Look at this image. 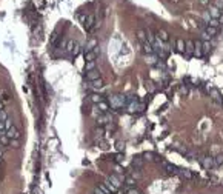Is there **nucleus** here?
<instances>
[{"label":"nucleus","instance_id":"1","mask_svg":"<svg viewBox=\"0 0 223 194\" xmlns=\"http://www.w3.org/2000/svg\"><path fill=\"white\" fill-rule=\"evenodd\" d=\"M111 106L112 108H120V106H123V105H126V97L125 95H114V97H111Z\"/></svg>","mask_w":223,"mask_h":194},{"label":"nucleus","instance_id":"2","mask_svg":"<svg viewBox=\"0 0 223 194\" xmlns=\"http://www.w3.org/2000/svg\"><path fill=\"white\" fill-rule=\"evenodd\" d=\"M5 136H6L8 139H17V140H19V139L22 137L20 131H19V130H17V128H15L14 125H12V126H11L9 130H6V131H5Z\"/></svg>","mask_w":223,"mask_h":194},{"label":"nucleus","instance_id":"3","mask_svg":"<svg viewBox=\"0 0 223 194\" xmlns=\"http://www.w3.org/2000/svg\"><path fill=\"white\" fill-rule=\"evenodd\" d=\"M200 163L203 165V168L209 169V168L214 166V157H211V156H203V157L200 159Z\"/></svg>","mask_w":223,"mask_h":194},{"label":"nucleus","instance_id":"4","mask_svg":"<svg viewBox=\"0 0 223 194\" xmlns=\"http://www.w3.org/2000/svg\"><path fill=\"white\" fill-rule=\"evenodd\" d=\"M94 23H95V17L94 16H86V19H85V28H86V31H92L94 29Z\"/></svg>","mask_w":223,"mask_h":194},{"label":"nucleus","instance_id":"5","mask_svg":"<svg viewBox=\"0 0 223 194\" xmlns=\"http://www.w3.org/2000/svg\"><path fill=\"white\" fill-rule=\"evenodd\" d=\"M194 50H195L194 42H192V40H188V42L185 43V53H186L188 56H192V54H194Z\"/></svg>","mask_w":223,"mask_h":194},{"label":"nucleus","instance_id":"6","mask_svg":"<svg viewBox=\"0 0 223 194\" xmlns=\"http://www.w3.org/2000/svg\"><path fill=\"white\" fill-rule=\"evenodd\" d=\"M108 122H111V117H109V116H106V114H100V116L97 117V123L100 125V126L106 125Z\"/></svg>","mask_w":223,"mask_h":194},{"label":"nucleus","instance_id":"7","mask_svg":"<svg viewBox=\"0 0 223 194\" xmlns=\"http://www.w3.org/2000/svg\"><path fill=\"white\" fill-rule=\"evenodd\" d=\"M162 165H163V168L166 169V173H169V174H177V173H179V171H177V168H176L174 165L168 163V162H163Z\"/></svg>","mask_w":223,"mask_h":194},{"label":"nucleus","instance_id":"8","mask_svg":"<svg viewBox=\"0 0 223 194\" xmlns=\"http://www.w3.org/2000/svg\"><path fill=\"white\" fill-rule=\"evenodd\" d=\"M220 14H221V11H220L218 8H215L214 5L209 6V16H211V19H218Z\"/></svg>","mask_w":223,"mask_h":194},{"label":"nucleus","instance_id":"9","mask_svg":"<svg viewBox=\"0 0 223 194\" xmlns=\"http://www.w3.org/2000/svg\"><path fill=\"white\" fill-rule=\"evenodd\" d=\"M163 43H166V42H169V34L165 31V29H160V31H157V34H156Z\"/></svg>","mask_w":223,"mask_h":194},{"label":"nucleus","instance_id":"10","mask_svg":"<svg viewBox=\"0 0 223 194\" xmlns=\"http://www.w3.org/2000/svg\"><path fill=\"white\" fill-rule=\"evenodd\" d=\"M86 77L92 82V80H95V79H100V72H98L97 69H92V71H88L86 72Z\"/></svg>","mask_w":223,"mask_h":194},{"label":"nucleus","instance_id":"11","mask_svg":"<svg viewBox=\"0 0 223 194\" xmlns=\"http://www.w3.org/2000/svg\"><path fill=\"white\" fill-rule=\"evenodd\" d=\"M211 95H212V100H214V102H217V103L221 105V99H223V97L220 95V92H218L217 89H211Z\"/></svg>","mask_w":223,"mask_h":194},{"label":"nucleus","instance_id":"12","mask_svg":"<svg viewBox=\"0 0 223 194\" xmlns=\"http://www.w3.org/2000/svg\"><path fill=\"white\" fill-rule=\"evenodd\" d=\"M179 174H180L183 179H188V180L194 179V174L189 171V169H180V171H179Z\"/></svg>","mask_w":223,"mask_h":194},{"label":"nucleus","instance_id":"13","mask_svg":"<svg viewBox=\"0 0 223 194\" xmlns=\"http://www.w3.org/2000/svg\"><path fill=\"white\" fill-rule=\"evenodd\" d=\"M143 45V51L146 53V54H153L154 53V48H153V45L149 43V42H145V43H142Z\"/></svg>","mask_w":223,"mask_h":194},{"label":"nucleus","instance_id":"14","mask_svg":"<svg viewBox=\"0 0 223 194\" xmlns=\"http://www.w3.org/2000/svg\"><path fill=\"white\" fill-rule=\"evenodd\" d=\"M76 45H77L76 40H68V42H66V53H71V54H72V51H74V48H76Z\"/></svg>","mask_w":223,"mask_h":194},{"label":"nucleus","instance_id":"15","mask_svg":"<svg viewBox=\"0 0 223 194\" xmlns=\"http://www.w3.org/2000/svg\"><path fill=\"white\" fill-rule=\"evenodd\" d=\"M137 39H139L142 43L148 42V40H146V31H145V29H139V31H137Z\"/></svg>","mask_w":223,"mask_h":194},{"label":"nucleus","instance_id":"16","mask_svg":"<svg viewBox=\"0 0 223 194\" xmlns=\"http://www.w3.org/2000/svg\"><path fill=\"white\" fill-rule=\"evenodd\" d=\"M95 56H97V54H95L94 51H86V53H85V60H86V62H94V60H95Z\"/></svg>","mask_w":223,"mask_h":194},{"label":"nucleus","instance_id":"17","mask_svg":"<svg viewBox=\"0 0 223 194\" xmlns=\"http://www.w3.org/2000/svg\"><path fill=\"white\" fill-rule=\"evenodd\" d=\"M125 194H142L136 186H125Z\"/></svg>","mask_w":223,"mask_h":194},{"label":"nucleus","instance_id":"18","mask_svg":"<svg viewBox=\"0 0 223 194\" xmlns=\"http://www.w3.org/2000/svg\"><path fill=\"white\" fill-rule=\"evenodd\" d=\"M205 33L209 36V37H212V36H215L217 34V28H212V26H206L205 28Z\"/></svg>","mask_w":223,"mask_h":194},{"label":"nucleus","instance_id":"19","mask_svg":"<svg viewBox=\"0 0 223 194\" xmlns=\"http://www.w3.org/2000/svg\"><path fill=\"white\" fill-rule=\"evenodd\" d=\"M97 106L100 108V111H102V113H106V111L109 109L108 103H106V102H103V100H102V102H98V103H97Z\"/></svg>","mask_w":223,"mask_h":194},{"label":"nucleus","instance_id":"20","mask_svg":"<svg viewBox=\"0 0 223 194\" xmlns=\"http://www.w3.org/2000/svg\"><path fill=\"white\" fill-rule=\"evenodd\" d=\"M209 50H211L209 43H208V42H203V43H202V54H203V56H205V54H208V53H209Z\"/></svg>","mask_w":223,"mask_h":194},{"label":"nucleus","instance_id":"21","mask_svg":"<svg viewBox=\"0 0 223 194\" xmlns=\"http://www.w3.org/2000/svg\"><path fill=\"white\" fill-rule=\"evenodd\" d=\"M177 51L185 53V42L182 39H177Z\"/></svg>","mask_w":223,"mask_h":194},{"label":"nucleus","instance_id":"22","mask_svg":"<svg viewBox=\"0 0 223 194\" xmlns=\"http://www.w3.org/2000/svg\"><path fill=\"white\" fill-rule=\"evenodd\" d=\"M208 26H212V28H218V26H220V22H218V19H211V20L208 22Z\"/></svg>","mask_w":223,"mask_h":194},{"label":"nucleus","instance_id":"23","mask_svg":"<svg viewBox=\"0 0 223 194\" xmlns=\"http://www.w3.org/2000/svg\"><path fill=\"white\" fill-rule=\"evenodd\" d=\"M91 83H92L94 88H102V86H103V80H102V79H95V80H92Z\"/></svg>","mask_w":223,"mask_h":194},{"label":"nucleus","instance_id":"24","mask_svg":"<svg viewBox=\"0 0 223 194\" xmlns=\"http://www.w3.org/2000/svg\"><path fill=\"white\" fill-rule=\"evenodd\" d=\"M85 69H86V72H88V71H92V69H95V60H94V62H86V65H85Z\"/></svg>","mask_w":223,"mask_h":194},{"label":"nucleus","instance_id":"25","mask_svg":"<svg viewBox=\"0 0 223 194\" xmlns=\"http://www.w3.org/2000/svg\"><path fill=\"white\" fill-rule=\"evenodd\" d=\"M214 165H223V156L221 154L214 157Z\"/></svg>","mask_w":223,"mask_h":194},{"label":"nucleus","instance_id":"26","mask_svg":"<svg viewBox=\"0 0 223 194\" xmlns=\"http://www.w3.org/2000/svg\"><path fill=\"white\" fill-rule=\"evenodd\" d=\"M91 100L94 103H98V102H102V95H98V94H92L91 95Z\"/></svg>","mask_w":223,"mask_h":194},{"label":"nucleus","instance_id":"27","mask_svg":"<svg viewBox=\"0 0 223 194\" xmlns=\"http://www.w3.org/2000/svg\"><path fill=\"white\" fill-rule=\"evenodd\" d=\"M8 119V114L5 109H0V122H5V120Z\"/></svg>","mask_w":223,"mask_h":194},{"label":"nucleus","instance_id":"28","mask_svg":"<svg viewBox=\"0 0 223 194\" xmlns=\"http://www.w3.org/2000/svg\"><path fill=\"white\" fill-rule=\"evenodd\" d=\"M125 182H126V186H136V180L132 177H126Z\"/></svg>","mask_w":223,"mask_h":194},{"label":"nucleus","instance_id":"29","mask_svg":"<svg viewBox=\"0 0 223 194\" xmlns=\"http://www.w3.org/2000/svg\"><path fill=\"white\" fill-rule=\"evenodd\" d=\"M98 188H100V189H102V191H103L105 194H111V191H109V188H108V186H106L105 183H100V185H98Z\"/></svg>","mask_w":223,"mask_h":194},{"label":"nucleus","instance_id":"30","mask_svg":"<svg viewBox=\"0 0 223 194\" xmlns=\"http://www.w3.org/2000/svg\"><path fill=\"white\" fill-rule=\"evenodd\" d=\"M215 8H218L221 12H223V0H215V3H214Z\"/></svg>","mask_w":223,"mask_h":194},{"label":"nucleus","instance_id":"31","mask_svg":"<svg viewBox=\"0 0 223 194\" xmlns=\"http://www.w3.org/2000/svg\"><path fill=\"white\" fill-rule=\"evenodd\" d=\"M0 94H2V99H0L2 102H8V100H9V95H8V92H6V91H2Z\"/></svg>","mask_w":223,"mask_h":194},{"label":"nucleus","instance_id":"32","mask_svg":"<svg viewBox=\"0 0 223 194\" xmlns=\"http://www.w3.org/2000/svg\"><path fill=\"white\" fill-rule=\"evenodd\" d=\"M57 39H59V36L54 33V34L51 36V46H56V45H57Z\"/></svg>","mask_w":223,"mask_h":194},{"label":"nucleus","instance_id":"33","mask_svg":"<svg viewBox=\"0 0 223 194\" xmlns=\"http://www.w3.org/2000/svg\"><path fill=\"white\" fill-rule=\"evenodd\" d=\"M3 123H5V130H9V128L12 126V122H11V119H9V117H8V119L5 120Z\"/></svg>","mask_w":223,"mask_h":194},{"label":"nucleus","instance_id":"34","mask_svg":"<svg viewBox=\"0 0 223 194\" xmlns=\"http://www.w3.org/2000/svg\"><path fill=\"white\" fill-rule=\"evenodd\" d=\"M142 163H143L142 157H136V160H134V166H142Z\"/></svg>","mask_w":223,"mask_h":194},{"label":"nucleus","instance_id":"35","mask_svg":"<svg viewBox=\"0 0 223 194\" xmlns=\"http://www.w3.org/2000/svg\"><path fill=\"white\" fill-rule=\"evenodd\" d=\"M80 53V46H79V43L76 45V48H74V51H72V56H77Z\"/></svg>","mask_w":223,"mask_h":194},{"label":"nucleus","instance_id":"36","mask_svg":"<svg viewBox=\"0 0 223 194\" xmlns=\"http://www.w3.org/2000/svg\"><path fill=\"white\" fill-rule=\"evenodd\" d=\"M117 150H118V151H123V150H125V143L117 142Z\"/></svg>","mask_w":223,"mask_h":194},{"label":"nucleus","instance_id":"37","mask_svg":"<svg viewBox=\"0 0 223 194\" xmlns=\"http://www.w3.org/2000/svg\"><path fill=\"white\" fill-rule=\"evenodd\" d=\"M203 19H205V22H206V25H208V22L211 20V16H209V12H205V14H203Z\"/></svg>","mask_w":223,"mask_h":194},{"label":"nucleus","instance_id":"38","mask_svg":"<svg viewBox=\"0 0 223 194\" xmlns=\"http://www.w3.org/2000/svg\"><path fill=\"white\" fill-rule=\"evenodd\" d=\"M143 157H146L148 160H154V159H153V157H154V154H151V153H146Z\"/></svg>","mask_w":223,"mask_h":194},{"label":"nucleus","instance_id":"39","mask_svg":"<svg viewBox=\"0 0 223 194\" xmlns=\"http://www.w3.org/2000/svg\"><path fill=\"white\" fill-rule=\"evenodd\" d=\"M94 194H105V192H103V191H102L100 188H98V186H97V188L94 189Z\"/></svg>","mask_w":223,"mask_h":194},{"label":"nucleus","instance_id":"40","mask_svg":"<svg viewBox=\"0 0 223 194\" xmlns=\"http://www.w3.org/2000/svg\"><path fill=\"white\" fill-rule=\"evenodd\" d=\"M202 36H203V40H205V42H208V40L211 39V37H209V36H208V34H206L205 31H203V34H202Z\"/></svg>","mask_w":223,"mask_h":194},{"label":"nucleus","instance_id":"41","mask_svg":"<svg viewBox=\"0 0 223 194\" xmlns=\"http://www.w3.org/2000/svg\"><path fill=\"white\" fill-rule=\"evenodd\" d=\"M200 3L206 6V5H209V0H200Z\"/></svg>","mask_w":223,"mask_h":194},{"label":"nucleus","instance_id":"42","mask_svg":"<svg viewBox=\"0 0 223 194\" xmlns=\"http://www.w3.org/2000/svg\"><path fill=\"white\" fill-rule=\"evenodd\" d=\"M218 22H220V25H223V12L220 14V17H218Z\"/></svg>","mask_w":223,"mask_h":194},{"label":"nucleus","instance_id":"43","mask_svg":"<svg viewBox=\"0 0 223 194\" xmlns=\"http://www.w3.org/2000/svg\"><path fill=\"white\" fill-rule=\"evenodd\" d=\"M0 109H3V102L0 100Z\"/></svg>","mask_w":223,"mask_h":194},{"label":"nucleus","instance_id":"44","mask_svg":"<svg viewBox=\"0 0 223 194\" xmlns=\"http://www.w3.org/2000/svg\"><path fill=\"white\" fill-rule=\"evenodd\" d=\"M221 105H223V99H221Z\"/></svg>","mask_w":223,"mask_h":194},{"label":"nucleus","instance_id":"45","mask_svg":"<svg viewBox=\"0 0 223 194\" xmlns=\"http://www.w3.org/2000/svg\"><path fill=\"white\" fill-rule=\"evenodd\" d=\"M92 194H94V192H92Z\"/></svg>","mask_w":223,"mask_h":194}]
</instances>
